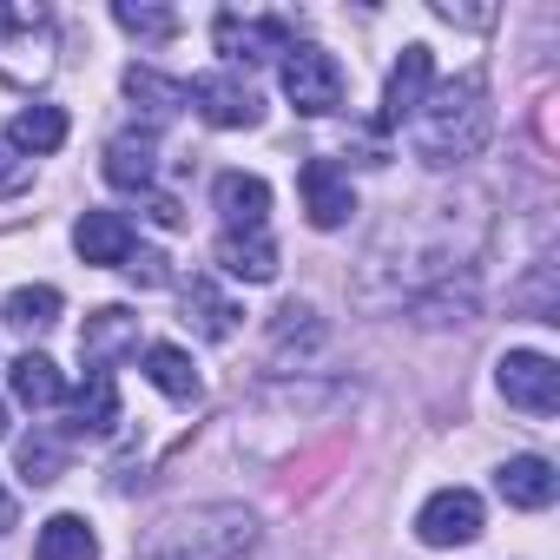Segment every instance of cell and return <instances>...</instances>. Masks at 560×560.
Masks as SVG:
<instances>
[{"instance_id":"obj_1","label":"cell","mask_w":560,"mask_h":560,"mask_svg":"<svg viewBox=\"0 0 560 560\" xmlns=\"http://www.w3.org/2000/svg\"><path fill=\"white\" fill-rule=\"evenodd\" d=\"M494 132V106H488V80L462 73L448 86H429V100L409 113V139L429 165H462L488 145Z\"/></svg>"},{"instance_id":"obj_2","label":"cell","mask_w":560,"mask_h":560,"mask_svg":"<svg viewBox=\"0 0 560 560\" xmlns=\"http://www.w3.org/2000/svg\"><path fill=\"white\" fill-rule=\"evenodd\" d=\"M257 540V514L237 501H205L152 521V534L132 547V560H237Z\"/></svg>"},{"instance_id":"obj_3","label":"cell","mask_w":560,"mask_h":560,"mask_svg":"<svg viewBox=\"0 0 560 560\" xmlns=\"http://www.w3.org/2000/svg\"><path fill=\"white\" fill-rule=\"evenodd\" d=\"M54 73V14L34 0H0V80L40 86Z\"/></svg>"},{"instance_id":"obj_4","label":"cell","mask_w":560,"mask_h":560,"mask_svg":"<svg viewBox=\"0 0 560 560\" xmlns=\"http://www.w3.org/2000/svg\"><path fill=\"white\" fill-rule=\"evenodd\" d=\"M284 100H291L304 119H330V113L343 106V67H337V54L298 40V47L284 54Z\"/></svg>"},{"instance_id":"obj_5","label":"cell","mask_w":560,"mask_h":560,"mask_svg":"<svg viewBox=\"0 0 560 560\" xmlns=\"http://www.w3.org/2000/svg\"><path fill=\"white\" fill-rule=\"evenodd\" d=\"M185 106H198V119L218 126V132H244V126L264 119V100H257V86H250L237 67H211V73H198V80L185 86Z\"/></svg>"},{"instance_id":"obj_6","label":"cell","mask_w":560,"mask_h":560,"mask_svg":"<svg viewBox=\"0 0 560 560\" xmlns=\"http://www.w3.org/2000/svg\"><path fill=\"white\" fill-rule=\"evenodd\" d=\"M494 383H501L508 409H521V416H553L560 409V363L540 357V350H508Z\"/></svg>"},{"instance_id":"obj_7","label":"cell","mask_w":560,"mask_h":560,"mask_svg":"<svg viewBox=\"0 0 560 560\" xmlns=\"http://www.w3.org/2000/svg\"><path fill=\"white\" fill-rule=\"evenodd\" d=\"M422 547H468L481 534V494L475 488H435L416 514Z\"/></svg>"},{"instance_id":"obj_8","label":"cell","mask_w":560,"mask_h":560,"mask_svg":"<svg viewBox=\"0 0 560 560\" xmlns=\"http://www.w3.org/2000/svg\"><path fill=\"white\" fill-rule=\"evenodd\" d=\"M132 350H139V317H132V311L106 304V311H93V317L80 324V363H86L93 376H113Z\"/></svg>"},{"instance_id":"obj_9","label":"cell","mask_w":560,"mask_h":560,"mask_svg":"<svg viewBox=\"0 0 560 560\" xmlns=\"http://www.w3.org/2000/svg\"><path fill=\"white\" fill-rule=\"evenodd\" d=\"M211 40L218 54L237 67V60H284L298 40H291V21H244V14H218L211 21Z\"/></svg>"},{"instance_id":"obj_10","label":"cell","mask_w":560,"mask_h":560,"mask_svg":"<svg viewBox=\"0 0 560 560\" xmlns=\"http://www.w3.org/2000/svg\"><path fill=\"white\" fill-rule=\"evenodd\" d=\"M298 191H304V218H311L317 231H337V224H350V211H357L350 172H343V165H330V159H304Z\"/></svg>"},{"instance_id":"obj_11","label":"cell","mask_w":560,"mask_h":560,"mask_svg":"<svg viewBox=\"0 0 560 560\" xmlns=\"http://www.w3.org/2000/svg\"><path fill=\"white\" fill-rule=\"evenodd\" d=\"M429 86H435V54L422 40H409L402 60L389 67V86H383V126H409V113L429 100Z\"/></svg>"},{"instance_id":"obj_12","label":"cell","mask_w":560,"mask_h":560,"mask_svg":"<svg viewBox=\"0 0 560 560\" xmlns=\"http://www.w3.org/2000/svg\"><path fill=\"white\" fill-rule=\"evenodd\" d=\"M211 205H218L224 231H264V218H270V185H264L257 172H218Z\"/></svg>"},{"instance_id":"obj_13","label":"cell","mask_w":560,"mask_h":560,"mask_svg":"<svg viewBox=\"0 0 560 560\" xmlns=\"http://www.w3.org/2000/svg\"><path fill=\"white\" fill-rule=\"evenodd\" d=\"M73 250H80L86 264H126V257L139 250L132 218H126V211H80V224H73Z\"/></svg>"},{"instance_id":"obj_14","label":"cell","mask_w":560,"mask_h":560,"mask_svg":"<svg viewBox=\"0 0 560 560\" xmlns=\"http://www.w3.org/2000/svg\"><path fill=\"white\" fill-rule=\"evenodd\" d=\"M494 488H501V501H508V508H527V514H540V508H553V494H560V475H553V462H547V455H514V462H501Z\"/></svg>"},{"instance_id":"obj_15","label":"cell","mask_w":560,"mask_h":560,"mask_svg":"<svg viewBox=\"0 0 560 560\" xmlns=\"http://www.w3.org/2000/svg\"><path fill=\"white\" fill-rule=\"evenodd\" d=\"M178 298H185V324L198 330V337H211V343H224V337H237V304L211 284V277H185L178 284Z\"/></svg>"},{"instance_id":"obj_16","label":"cell","mask_w":560,"mask_h":560,"mask_svg":"<svg viewBox=\"0 0 560 560\" xmlns=\"http://www.w3.org/2000/svg\"><path fill=\"white\" fill-rule=\"evenodd\" d=\"M218 264H224V277L270 284V277H277V244H270L264 231H224V237H218Z\"/></svg>"},{"instance_id":"obj_17","label":"cell","mask_w":560,"mask_h":560,"mask_svg":"<svg viewBox=\"0 0 560 560\" xmlns=\"http://www.w3.org/2000/svg\"><path fill=\"white\" fill-rule=\"evenodd\" d=\"M106 178H113L119 191H152V178H159L152 132H119V139L106 145Z\"/></svg>"},{"instance_id":"obj_18","label":"cell","mask_w":560,"mask_h":560,"mask_svg":"<svg viewBox=\"0 0 560 560\" xmlns=\"http://www.w3.org/2000/svg\"><path fill=\"white\" fill-rule=\"evenodd\" d=\"M8 145H14L21 159H47V152H60V145H67V113H60V106H27V113L8 126Z\"/></svg>"},{"instance_id":"obj_19","label":"cell","mask_w":560,"mask_h":560,"mask_svg":"<svg viewBox=\"0 0 560 560\" xmlns=\"http://www.w3.org/2000/svg\"><path fill=\"white\" fill-rule=\"evenodd\" d=\"M145 383L159 396H172V402H198V370H191V357L178 343H152L145 350Z\"/></svg>"},{"instance_id":"obj_20","label":"cell","mask_w":560,"mask_h":560,"mask_svg":"<svg viewBox=\"0 0 560 560\" xmlns=\"http://www.w3.org/2000/svg\"><path fill=\"white\" fill-rule=\"evenodd\" d=\"M8 389L27 402V409H54L60 396H67V383H60V370L40 357V350H27V357H14L8 363Z\"/></svg>"},{"instance_id":"obj_21","label":"cell","mask_w":560,"mask_h":560,"mask_svg":"<svg viewBox=\"0 0 560 560\" xmlns=\"http://www.w3.org/2000/svg\"><path fill=\"white\" fill-rule=\"evenodd\" d=\"M73 429L80 435H113L119 429V383L113 376H86L73 396Z\"/></svg>"},{"instance_id":"obj_22","label":"cell","mask_w":560,"mask_h":560,"mask_svg":"<svg viewBox=\"0 0 560 560\" xmlns=\"http://www.w3.org/2000/svg\"><path fill=\"white\" fill-rule=\"evenodd\" d=\"M34 560H100V540L80 514H54L34 540Z\"/></svg>"},{"instance_id":"obj_23","label":"cell","mask_w":560,"mask_h":560,"mask_svg":"<svg viewBox=\"0 0 560 560\" xmlns=\"http://www.w3.org/2000/svg\"><path fill=\"white\" fill-rule=\"evenodd\" d=\"M126 100H139L152 119H172L185 106V86L165 80V73H152V67H126Z\"/></svg>"},{"instance_id":"obj_24","label":"cell","mask_w":560,"mask_h":560,"mask_svg":"<svg viewBox=\"0 0 560 560\" xmlns=\"http://www.w3.org/2000/svg\"><path fill=\"white\" fill-rule=\"evenodd\" d=\"M0 311H8L14 330H47V324L60 317V291H54V284H27V291H14Z\"/></svg>"},{"instance_id":"obj_25","label":"cell","mask_w":560,"mask_h":560,"mask_svg":"<svg viewBox=\"0 0 560 560\" xmlns=\"http://www.w3.org/2000/svg\"><path fill=\"white\" fill-rule=\"evenodd\" d=\"M60 468H67V448H60L54 435H27V442H21V475H27L34 488L60 481Z\"/></svg>"},{"instance_id":"obj_26","label":"cell","mask_w":560,"mask_h":560,"mask_svg":"<svg viewBox=\"0 0 560 560\" xmlns=\"http://www.w3.org/2000/svg\"><path fill=\"white\" fill-rule=\"evenodd\" d=\"M113 21H119L126 34H139V40H172V34H178V14H172V8H132V0H119Z\"/></svg>"},{"instance_id":"obj_27","label":"cell","mask_w":560,"mask_h":560,"mask_svg":"<svg viewBox=\"0 0 560 560\" xmlns=\"http://www.w3.org/2000/svg\"><path fill=\"white\" fill-rule=\"evenodd\" d=\"M27 185H34V159H21L8 145V132H0V198H21Z\"/></svg>"},{"instance_id":"obj_28","label":"cell","mask_w":560,"mask_h":560,"mask_svg":"<svg viewBox=\"0 0 560 560\" xmlns=\"http://www.w3.org/2000/svg\"><path fill=\"white\" fill-rule=\"evenodd\" d=\"M119 270H126V277H132V284H139V291H159V284H165V277H172V270H165V257H159V250H132V257H126V264H119Z\"/></svg>"},{"instance_id":"obj_29","label":"cell","mask_w":560,"mask_h":560,"mask_svg":"<svg viewBox=\"0 0 560 560\" xmlns=\"http://www.w3.org/2000/svg\"><path fill=\"white\" fill-rule=\"evenodd\" d=\"M0 527H14V494L0 488Z\"/></svg>"},{"instance_id":"obj_30","label":"cell","mask_w":560,"mask_h":560,"mask_svg":"<svg viewBox=\"0 0 560 560\" xmlns=\"http://www.w3.org/2000/svg\"><path fill=\"white\" fill-rule=\"evenodd\" d=\"M0 435H8V402H0Z\"/></svg>"}]
</instances>
